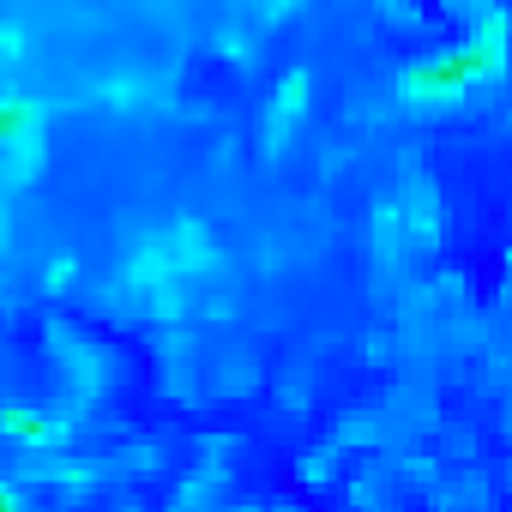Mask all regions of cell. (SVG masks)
I'll return each instance as SVG.
<instances>
[{"instance_id":"cell-1","label":"cell","mask_w":512,"mask_h":512,"mask_svg":"<svg viewBox=\"0 0 512 512\" xmlns=\"http://www.w3.org/2000/svg\"><path fill=\"white\" fill-rule=\"evenodd\" d=\"M488 61H494V43H482V49H470V55H452V61H434V67H416L404 91H410V97H446V91L470 85Z\"/></svg>"},{"instance_id":"cell-2","label":"cell","mask_w":512,"mask_h":512,"mask_svg":"<svg viewBox=\"0 0 512 512\" xmlns=\"http://www.w3.org/2000/svg\"><path fill=\"white\" fill-rule=\"evenodd\" d=\"M37 121L31 103H0V139H25V127Z\"/></svg>"},{"instance_id":"cell-3","label":"cell","mask_w":512,"mask_h":512,"mask_svg":"<svg viewBox=\"0 0 512 512\" xmlns=\"http://www.w3.org/2000/svg\"><path fill=\"white\" fill-rule=\"evenodd\" d=\"M7 428H13V434H25V440H49V434H55L49 422H25V410H7Z\"/></svg>"}]
</instances>
